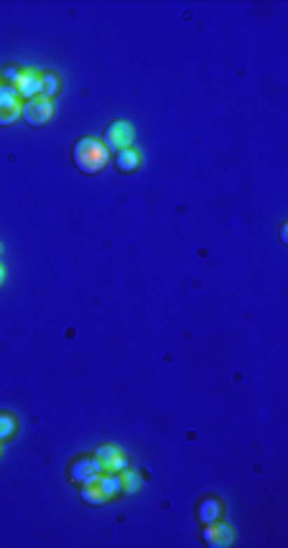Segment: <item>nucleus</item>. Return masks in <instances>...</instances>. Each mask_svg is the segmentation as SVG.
<instances>
[{"instance_id": "nucleus-1", "label": "nucleus", "mask_w": 288, "mask_h": 548, "mask_svg": "<svg viewBox=\"0 0 288 548\" xmlns=\"http://www.w3.org/2000/svg\"><path fill=\"white\" fill-rule=\"evenodd\" d=\"M71 161L82 174H102L110 163V151L102 141L97 138H79L71 148Z\"/></svg>"}, {"instance_id": "nucleus-2", "label": "nucleus", "mask_w": 288, "mask_h": 548, "mask_svg": "<svg viewBox=\"0 0 288 548\" xmlns=\"http://www.w3.org/2000/svg\"><path fill=\"white\" fill-rule=\"evenodd\" d=\"M21 118L34 128H43L46 123H51L54 118V100H46V97H34V100H26L23 102V110H21Z\"/></svg>"}, {"instance_id": "nucleus-3", "label": "nucleus", "mask_w": 288, "mask_h": 548, "mask_svg": "<svg viewBox=\"0 0 288 548\" xmlns=\"http://www.w3.org/2000/svg\"><path fill=\"white\" fill-rule=\"evenodd\" d=\"M95 470L100 472V474H110V472H123L128 467V459L125 454L115 446V444H102L97 451H95Z\"/></svg>"}, {"instance_id": "nucleus-4", "label": "nucleus", "mask_w": 288, "mask_h": 548, "mask_svg": "<svg viewBox=\"0 0 288 548\" xmlns=\"http://www.w3.org/2000/svg\"><path fill=\"white\" fill-rule=\"evenodd\" d=\"M21 97L15 87L3 85L0 87V125H13L15 120H21Z\"/></svg>"}, {"instance_id": "nucleus-5", "label": "nucleus", "mask_w": 288, "mask_h": 548, "mask_svg": "<svg viewBox=\"0 0 288 548\" xmlns=\"http://www.w3.org/2000/svg\"><path fill=\"white\" fill-rule=\"evenodd\" d=\"M107 146V151H125V148H130V143H133V125L130 123H125V120H118V123H113V125L105 130V141H102Z\"/></svg>"}, {"instance_id": "nucleus-6", "label": "nucleus", "mask_w": 288, "mask_h": 548, "mask_svg": "<svg viewBox=\"0 0 288 548\" xmlns=\"http://www.w3.org/2000/svg\"><path fill=\"white\" fill-rule=\"evenodd\" d=\"M204 543L210 548H230L235 543V530H232L230 523H210V526H204V533H202Z\"/></svg>"}, {"instance_id": "nucleus-7", "label": "nucleus", "mask_w": 288, "mask_h": 548, "mask_svg": "<svg viewBox=\"0 0 288 548\" xmlns=\"http://www.w3.org/2000/svg\"><path fill=\"white\" fill-rule=\"evenodd\" d=\"M41 79L43 74H39L36 69H23L18 82H15V92H18V97L21 100H34L41 95Z\"/></svg>"}, {"instance_id": "nucleus-8", "label": "nucleus", "mask_w": 288, "mask_h": 548, "mask_svg": "<svg viewBox=\"0 0 288 548\" xmlns=\"http://www.w3.org/2000/svg\"><path fill=\"white\" fill-rule=\"evenodd\" d=\"M79 487H82V490H79V498L85 500L87 505H107V502H110V495H107V492L102 490V485H100V474L90 477L85 485H79Z\"/></svg>"}, {"instance_id": "nucleus-9", "label": "nucleus", "mask_w": 288, "mask_h": 548, "mask_svg": "<svg viewBox=\"0 0 288 548\" xmlns=\"http://www.w3.org/2000/svg\"><path fill=\"white\" fill-rule=\"evenodd\" d=\"M67 474H69V479L74 482V485H85L87 479L95 477V474H100V472L95 470V459L92 457H77L74 462L69 464Z\"/></svg>"}, {"instance_id": "nucleus-10", "label": "nucleus", "mask_w": 288, "mask_h": 548, "mask_svg": "<svg viewBox=\"0 0 288 548\" xmlns=\"http://www.w3.org/2000/svg\"><path fill=\"white\" fill-rule=\"evenodd\" d=\"M222 513H225V507L219 502L217 498H202L197 505V520L202 526H210V523H217L222 520Z\"/></svg>"}, {"instance_id": "nucleus-11", "label": "nucleus", "mask_w": 288, "mask_h": 548, "mask_svg": "<svg viewBox=\"0 0 288 548\" xmlns=\"http://www.w3.org/2000/svg\"><path fill=\"white\" fill-rule=\"evenodd\" d=\"M138 166H141V151H135L133 146L115 153V169L120 174H133V171H138Z\"/></svg>"}, {"instance_id": "nucleus-12", "label": "nucleus", "mask_w": 288, "mask_h": 548, "mask_svg": "<svg viewBox=\"0 0 288 548\" xmlns=\"http://www.w3.org/2000/svg\"><path fill=\"white\" fill-rule=\"evenodd\" d=\"M120 474V490H123V495H135V492L141 490V485H143V479H141V474L138 472H133V470H123V472H118Z\"/></svg>"}, {"instance_id": "nucleus-13", "label": "nucleus", "mask_w": 288, "mask_h": 548, "mask_svg": "<svg viewBox=\"0 0 288 548\" xmlns=\"http://www.w3.org/2000/svg\"><path fill=\"white\" fill-rule=\"evenodd\" d=\"M100 485H102V490L110 495V500L123 495V490H120V474H115V472H110V474H100Z\"/></svg>"}, {"instance_id": "nucleus-14", "label": "nucleus", "mask_w": 288, "mask_h": 548, "mask_svg": "<svg viewBox=\"0 0 288 548\" xmlns=\"http://www.w3.org/2000/svg\"><path fill=\"white\" fill-rule=\"evenodd\" d=\"M59 77L54 74V71H49V74H43V79H41V97H46V100H54V95L59 92Z\"/></svg>"}, {"instance_id": "nucleus-15", "label": "nucleus", "mask_w": 288, "mask_h": 548, "mask_svg": "<svg viewBox=\"0 0 288 548\" xmlns=\"http://www.w3.org/2000/svg\"><path fill=\"white\" fill-rule=\"evenodd\" d=\"M15 429H18V423H15L13 416H11V413H0V444L8 441V439L15 434Z\"/></svg>"}, {"instance_id": "nucleus-16", "label": "nucleus", "mask_w": 288, "mask_h": 548, "mask_svg": "<svg viewBox=\"0 0 288 548\" xmlns=\"http://www.w3.org/2000/svg\"><path fill=\"white\" fill-rule=\"evenodd\" d=\"M21 71H23V69H18V67H8V69H6V79H8V85L13 87L15 82H18V77H21Z\"/></svg>"}, {"instance_id": "nucleus-17", "label": "nucleus", "mask_w": 288, "mask_h": 548, "mask_svg": "<svg viewBox=\"0 0 288 548\" xmlns=\"http://www.w3.org/2000/svg\"><path fill=\"white\" fill-rule=\"evenodd\" d=\"M6 266H3V263H0V286H3V283H6Z\"/></svg>"}, {"instance_id": "nucleus-18", "label": "nucleus", "mask_w": 288, "mask_h": 548, "mask_svg": "<svg viewBox=\"0 0 288 548\" xmlns=\"http://www.w3.org/2000/svg\"><path fill=\"white\" fill-rule=\"evenodd\" d=\"M286 232H288V227L283 225V227H281V240H283V242H288V235H286Z\"/></svg>"}, {"instance_id": "nucleus-19", "label": "nucleus", "mask_w": 288, "mask_h": 548, "mask_svg": "<svg viewBox=\"0 0 288 548\" xmlns=\"http://www.w3.org/2000/svg\"><path fill=\"white\" fill-rule=\"evenodd\" d=\"M0 255H3V245H0Z\"/></svg>"}, {"instance_id": "nucleus-20", "label": "nucleus", "mask_w": 288, "mask_h": 548, "mask_svg": "<svg viewBox=\"0 0 288 548\" xmlns=\"http://www.w3.org/2000/svg\"><path fill=\"white\" fill-rule=\"evenodd\" d=\"M0 454H3V446H0Z\"/></svg>"}, {"instance_id": "nucleus-21", "label": "nucleus", "mask_w": 288, "mask_h": 548, "mask_svg": "<svg viewBox=\"0 0 288 548\" xmlns=\"http://www.w3.org/2000/svg\"><path fill=\"white\" fill-rule=\"evenodd\" d=\"M0 87H3V85H0Z\"/></svg>"}]
</instances>
